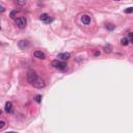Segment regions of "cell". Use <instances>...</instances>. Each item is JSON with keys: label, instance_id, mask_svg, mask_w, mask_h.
Returning <instances> with one entry per match:
<instances>
[{"label": "cell", "instance_id": "3", "mask_svg": "<svg viewBox=\"0 0 133 133\" xmlns=\"http://www.w3.org/2000/svg\"><path fill=\"white\" fill-rule=\"evenodd\" d=\"M16 24L17 26H18L19 28H25V26H26V19L25 18H23V17H19L18 19H16Z\"/></svg>", "mask_w": 133, "mask_h": 133}, {"label": "cell", "instance_id": "13", "mask_svg": "<svg viewBox=\"0 0 133 133\" xmlns=\"http://www.w3.org/2000/svg\"><path fill=\"white\" fill-rule=\"evenodd\" d=\"M125 13L126 14H131V13H133V7H128L125 9Z\"/></svg>", "mask_w": 133, "mask_h": 133}, {"label": "cell", "instance_id": "10", "mask_svg": "<svg viewBox=\"0 0 133 133\" xmlns=\"http://www.w3.org/2000/svg\"><path fill=\"white\" fill-rule=\"evenodd\" d=\"M4 110L6 112H12L13 111V104L11 102H6L4 106Z\"/></svg>", "mask_w": 133, "mask_h": 133}, {"label": "cell", "instance_id": "20", "mask_svg": "<svg viewBox=\"0 0 133 133\" xmlns=\"http://www.w3.org/2000/svg\"><path fill=\"white\" fill-rule=\"evenodd\" d=\"M0 12H1V13H3V12H4V7H3L2 5L0 6Z\"/></svg>", "mask_w": 133, "mask_h": 133}, {"label": "cell", "instance_id": "8", "mask_svg": "<svg viewBox=\"0 0 133 133\" xmlns=\"http://www.w3.org/2000/svg\"><path fill=\"white\" fill-rule=\"evenodd\" d=\"M70 56H71V54H70V53H68V52H66V53H60V54L58 55V58L62 59V60H66V59L70 58Z\"/></svg>", "mask_w": 133, "mask_h": 133}, {"label": "cell", "instance_id": "5", "mask_svg": "<svg viewBox=\"0 0 133 133\" xmlns=\"http://www.w3.org/2000/svg\"><path fill=\"white\" fill-rule=\"evenodd\" d=\"M29 46H30V44H29L28 41H24V40H23V41H20V42H19V47L21 48L22 50L27 49Z\"/></svg>", "mask_w": 133, "mask_h": 133}, {"label": "cell", "instance_id": "12", "mask_svg": "<svg viewBox=\"0 0 133 133\" xmlns=\"http://www.w3.org/2000/svg\"><path fill=\"white\" fill-rule=\"evenodd\" d=\"M17 14H18V12H17V11H13V12H11V14H9V17H11L12 19H16Z\"/></svg>", "mask_w": 133, "mask_h": 133}, {"label": "cell", "instance_id": "14", "mask_svg": "<svg viewBox=\"0 0 133 133\" xmlns=\"http://www.w3.org/2000/svg\"><path fill=\"white\" fill-rule=\"evenodd\" d=\"M34 100H35V101L38 102V103H40V102L42 101V96H41V95H38V96H36V97L34 98Z\"/></svg>", "mask_w": 133, "mask_h": 133}, {"label": "cell", "instance_id": "18", "mask_svg": "<svg viewBox=\"0 0 133 133\" xmlns=\"http://www.w3.org/2000/svg\"><path fill=\"white\" fill-rule=\"evenodd\" d=\"M5 127V122L4 121H0V129H3Z\"/></svg>", "mask_w": 133, "mask_h": 133}, {"label": "cell", "instance_id": "6", "mask_svg": "<svg viewBox=\"0 0 133 133\" xmlns=\"http://www.w3.org/2000/svg\"><path fill=\"white\" fill-rule=\"evenodd\" d=\"M41 20L43 22H45L46 24H49L50 22L52 21V19L49 17V15H47V14H43V15H41Z\"/></svg>", "mask_w": 133, "mask_h": 133}, {"label": "cell", "instance_id": "16", "mask_svg": "<svg viewBox=\"0 0 133 133\" xmlns=\"http://www.w3.org/2000/svg\"><path fill=\"white\" fill-rule=\"evenodd\" d=\"M107 29H108V30H113V29H114V25L113 24H108L107 25Z\"/></svg>", "mask_w": 133, "mask_h": 133}, {"label": "cell", "instance_id": "9", "mask_svg": "<svg viewBox=\"0 0 133 133\" xmlns=\"http://www.w3.org/2000/svg\"><path fill=\"white\" fill-rule=\"evenodd\" d=\"M34 56L36 58H39V59H45L46 58V55L42 51H35L34 52Z\"/></svg>", "mask_w": 133, "mask_h": 133}, {"label": "cell", "instance_id": "7", "mask_svg": "<svg viewBox=\"0 0 133 133\" xmlns=\"http://www.w3.org/2000/svg\"><path fill=\"white\" fill-rule=\"evenodd\" d=\"M81 21H82L83 24L87 25V24H89V23H91V17H89L88 15H83L81 17Z\"/></svg>", "mask_w": 133, "mask_h": 133}, {"label": "cell", "instance_id": "22", "mask_svg": "<svg viewBox=\"0 0 133 133\" xmlns=\"http://www.w3.org/2000/svg\"><path fill=\"white\" fill-rule=\"evenodd\" d=\"M6 133H17V132H14V131H11V132H6Z\"/></svg>", "mask_w": 133, "mask_h": 133}, {"label": "cell", "instance_id": "2", "mask_svg": "<svg viewBox=\"0 0 133 133\" xmlns=\"http://www.w3.org/2000/svg\"><path fill=\"white\" fill-rule=\"evenodd\" d=\"M39 79L38 75H36V73L34 72H29L28 75H27V81L28 83H30V84H33V83H35V81Z\"/></svg>", "mask_w": 133, "mask_h": 133}, {"label": "cell", "instance_id": "21", "mask_svg": "<svg viewBox=\"0 0 133 133\" xmlns=\"http://www.w3.org/2000/svg\"><path fill=\"white\" fill-rule=\"evenodd\" d=\"M95 55H96V56L100 55V51H96V52H95Z\"/></svg>", "mask_w": 133, "mask_h": 133}, {"label": "cell", "instance_id": "15", "mask_svg": "<svg viewBox=\"0 0 133 133\" xmlns=\"http://www.w3.org/2000/svg\"><path fill=\"white\" fill-rule=\"evenodd\" d=\"M26 0H23V1H17V4L18 5H25L26 4Z\"/></svg>", "mask_w": 133, "mask_h": 133}, {"label": "cell", "instance_id": "1", "mask_svg": "<svg viewBox=\"0 0 133 133\" xmlns=\"http://www.w3.org/2000/svg\"><path fill=\"white\" fill-rule=\"evenodd\" d=\"M52 66H54L55 69H58L60 70V71H65L66 69V64L65 61H59L58 59H56V60H53L52 61Z\"/></svg>", "mask_w": 133, "mask_h": 133}, {"label": "cell", "instance_id": "19", "mask_svg": "<svg viewBox=\"0 0 133 133\" xmlns=\"http://www.w3.org/2000/svg\"><path fill=\"white\" fill-rule=\"evenodd\" d=\"M129 38H130L131 42L133 43V33H132V32H130V33H129Z\"/></svg>", "mask_w": 133, "mask_h": 133}, {"label": "cell", "instance_id": "4", "mask_svg": "<svg viewBox=\"0 0 133 133\" xmlns=\"http://www.w3.org/2000/svg\"><path fill=\"white\" fill-rule=\"evenodd\" d=\"M33 86H34L35 88H43V87H45V81L44 80H42V79H38V80L35 81V83H33L32 84Z\"/></svg>", "mask_w": 133, "mask_h": 133}, {"label": "cell", "instance_id": "11", "mask_svg": "<svg viewBox=\"0 0 133 133\" xmlns=\"http://www.w3.org/2000/svg\"><path fill=\"white\" fill-rule=\"evenodd\" d=\"M121 44H122L123 46H127V45L129 44V40H128L127 38H123V39L121 40Z\"/></svg>", "mask_w": 133, "mask_h": 133}, {"label": "cell", "instance_id": "17", "mask_svg": "<svg viewBox=\"0 0 133 133\" xmlns=\"http://www.w3.org/2000/svg\"><path fill=\"white\" fill-rule=\"evenodd\" d=\"M104 49H105V52H106V53L111 52V47H110V46H108V47H107V46H106V47H105Z\"/></svg>", "mask_w": 133, "mask_h": 133}]
</instances>
